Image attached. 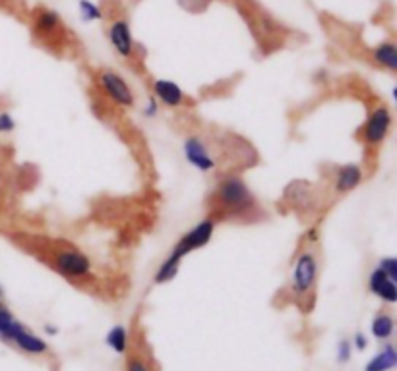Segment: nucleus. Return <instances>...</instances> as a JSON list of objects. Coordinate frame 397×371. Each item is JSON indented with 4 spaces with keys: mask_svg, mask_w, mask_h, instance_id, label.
<instances>
[{
    "mask_svg": "<svg viewBox=\"0 0 397 371\" xmlns=\"http://www.w3.org/2000/svg\"><path fill=\"white\" fill-rule=\"evenodd\" d=\"M219 219L221 217L213 211L211 215L203 217L202 221L196 226H192L190 231L184 232L179 238V242L172 245L171 253L161 261V265H159L155 275H153V282L155 284H167V282H171L174 276L179 275L182 260L188 257L192 252H198V250H202V248L210 244L211 238L215 234V229H218Z\"/></svg>",
    "mask_w": 397,
    "mask_h": 371,
    "instance_id": "f257e3e1",
    "label": "nucleus"
},
{
    "mask_svg": "<svg viewBox=\"0 0 397 371\" xmlns=\"http://www.w3.org/2000/svg\"><path fill=\"white\" fill-rule=\"evenodd\" d=\"M215 201V213L219 217H247L254 213L258 207L256 195L247 184V180L237 174H229L225 178L219 180L213 192Z\"/></svg>",
    "mask_w": 397,
    "mask_h": 371,
    "instance_id": "f03ea898",
    "label": "nucleus"
},
{
    "mask_svg": "<svg viewBox=\"0 0 397 371\" xmlns=\"http://www.w3.org/2000/svg\"><path fill=\"white\" fill-rule=\"evenodd\" d=\"M53 269L60 276L72 282H85L93 279V263L74 245H62L53 253Z\"/></svg>",
    "mask_w": 397,
    "mask_h": 371,
    "instance_id": "7ed1b4c3",
    "label": "nucleus"
},
{
    "mask_svg": "<svg viewBox=\"0 0 397 371\" xmlns=\"http://www.w3.org/2000/svg\"><path fill=\"white\" fill-rule=\"evenodd\" d=\"M318 281V257L312 250H302L292 265L291 292L299 300H304L312 294Z\"/></svg>",
    "mask_w": 397,
    "mask_h": 371,
    "instance_id": "20e7f679",
    "label": "nucleus"
},
{
    "mask_svg": "<svg viewBox=\"0 0 397 371\" xmlns=\"http://www.w3.org/2000/svg\"><path fill=\"white\" fill-rule=\"evenodd\" d=\"M391 126H393L391 111L386 104H378L374 111L368 114L367 122H365V126H362V132H360L362 143H365L368 149H378L384 141L388 140Z\"/></svg>",
    "mask_w": 397,
    "mask_h": 371,
    "instance_id": "39448f33",
    "label": "nucleus"
},
{
    "mask_svg": "<svg viewBox=\"0 0 397 371\" xmlns=\"http://www.w3.org/2000/svg\"><path fill=\"white\" fill-rule=\"evenodd\" d=\"M97 85L99 90L105 93V97L113 104L120 109H130L134 107L136 97L134 91L130 87V83L124 80V75L113 70H99L97 72Z\"/></svg>",
    "mask_w": 397,
    "mask_h": 371,
    "instance_id": "423d86ee",
    "label": "nucleus"
},
{
    "mask_svg": "<svg viewBox=\"0 0 397 371\" xmlns=\"http://www.w3.org/2000/svg\"><path fill=\"white\" fill-rule=\"evenodd\" d=\"M182 151H184V157H186L188 163L192 164L196 171L206 174V172H211L218 169V159L211 153L210 145L200 135L186 138L184 143H182Z\"/></svg>",
    "mask_w": 397,
    "mask_h": 371,
    "instance_id": "0eeeda50",
    "label": "nucleus"
},
{
    "mask_svg": "<svg viewBox=\"0 0 397 371\" xmlns=\"http://www.w3.org/2000/svg\"><path fill=\"white\" fill-rule=\"evenodd\" d=\"M107 39L113 47V51L119 54L120 59L130 60L136 54V41L132 35V28L126 18H117L111 22L107 30Z\"/></svg>",
    "mask_w": 397,
    "mask_h": 371,
    "instance_id": "6e6552de",
    "label": "nucleus"
},
{
    "mask_svg": "<svg viewBox=\"0 0 397 371\" xmlns=\"http://www.w3.org/2000/svg\"><path fill=\"white\" fill-rule=\"evenodd\" d=\"M33 33L41 41H57L64 33V23L59 12L51 8H37L33 12Z\"/></svg>",
    "mask_w": 397,
    "mask_h": 371,
    "instance_id": "1a4fd4ad",
    "label": "nucleus"
},
{
    "mask_svg": "<svg viewBox=\"0 0 397 371\" xmlns=\"http://www.w3.org/2000/svg\"><path fill=\"white\" fill-rule=\"evenodd\" d=\"M151 91H153V97L158 99V103L165 104L169 109H179V107L186 103L184 90L172 80H165V78L153 80L151 82Z\"/></svg>",
    "mask_w": 397,
    "mask_h": 371,
    "instance_id": "9d476101",
    "label": "nucleus"
},
{
    "mask_svg": "<svg viewBox=\"0 0 397 371\" xmlns=\"http://www.w3.org/2000/svg\"><path fill=\"white\" fill-rule=\"evenodd\" d=\"M362 180H365V171L360 164H341L333 176V190L338 193H349L357 190L362 184Z\"/></svg>",
    "mask_w": 397,
    "mask_h": 371,
    "instance_id": "9b49d317",
    "label": "nucleus"
},
{
    "mask_svg": "<svg viewBox=\"0 0 397 371\" xmlns=\"http://www.w3.org/2000/svg\"><path fill=\"white\" fill-rule=\"evenodd\" d=\"M368 290H370L376 298H380L384 304H396L397 302L396 281L390 279L386 273H382L378 267L368 276Z\"/></svg>",
    "mask_w": 397,
    "mask_h": 371,
    "instance_id": "f8f14e48",
    "label": "nucleus"
},
{
    "mask_svg": "<svg viewBox=\"0 0 397 371\" xmlns=\"http://www.w3.org/2000/svg\"><path fill=\"white\" fill-rule=\"evenodd\" d=\"M370 56L374 60L376 66L384 68L388 72H397V47L393 41H382L370 49Z\"/></svg>",
    "mask_w": 397,
    "mask_h": 371,
    "instance_id": "ddd939ff",
    "label": "nucleus"
},
{
    "mask_svg": "<svg viewBox=\"0 0 397 371\" xmlns=\"http://www.w3.org/2000/svg\"><path fill=\"white\" fill-rule=\"evenodd\" d=\"M14 344L23 352L28 354H45L49 346L43 339H39L33 333H30L28 329H23L22 333H18V336L14 339Z\"/></svg>",
    "mask_w": 397,
    "mask_h": 371,
    "instance_id": "4468645a",
    "label": "nucleus"
},
{
    "mask_svg": "<svg viewBox=\"0 0 397 371\" xmlns=\"http://www.w3.org/2000/svg\"><path fill=\"white\" fill-rule=\"evenodd\" d=\"M397 365V352L396 348L388 344L382 352H378L367 365H365V371H390Z\"/></svg>",
    "mask_w": 397,
    "mask_h": 371,
    "instance_id": "2eb2a0df",
    "label": "nucleus"
},
{
    "mask_svg": "<svg viewBox=\"0 0 397 371\" xmlns=\"http://www.w3.org/2000/svg\"><path fill=\"white\" fill-rule=\"evenodd\" d=\"M25 327L18 320H14L12 312L8 308L0 310V339H4L8 342H14L18 333H22Z\"/></svg>",
    "mask_w": 397,
    "mask_h": 371,
    "instance_id": "dca6fc26",
    "label": "nucleus"
},
{
    "mask_svg": "<svg viewBox=\"0 0 397 371\" xmlns=\"http://www.w3.org/2000/svg\"><path fill=\"white\" fill-rule=\"evenodd\" d=\"M393 329H396V321L391 315L388 313H380L376 315L372 325H370V331H372V336L378 339V341H388L391 334H393Z\"/></svg>",
    "mask_w": 397,
    "mask_h": 371,
    "instance_id": "f3484780",
    "label": "nucleus"
},
{
    "mask_svg": "<svg viewBox=\"0 0 397 371\" xmlns=\"http://www.w3.org/2000/svg\"><path fill=\"white\" fill-rule=\"evenodd\" d=\"M107 344L109 348L114 350L117 354H124L128 348V333L122 325H114L109 333H107Z\"/></svg>",
    "mask_w": 397,
    "mask_h": 371,
    "instance_id": "a211bd4d",
    "label": "nucleus"
},
{
    "mask_svg": "<svg viewBox=\"0 0 397 371\" xmlns=\"http://www.w3.org/2000/svg\"><path fill=\"white\" fill-rule=\"evenodd\" d=\"M78 12L83 22H101L103 20V10L93 0H78Z\"/></svg>",
    "mask_w": 397,
    "mask_h": 371,
    "instance_id": "6ab92c4d",
    "label": "nucleus"
},
{
    "mask_svg": "<svg viewBox=\"0 0 397 371\" xmlns=\"http://www.w3.org/2000/svg\"><path fill=\"white\" fill-rule=\"evenodd\" d=\"M376 267L380 269L382 273L393 279L397 282V260L396 257H382V260L378 261V265Z\"/></svg>",
    "mask_w": 397,
    "mask_h": 371,
    "instance_id": "aec40b11",
    "label": "nucleus"
},
{
    "mask_svg": "<svg viewBox=\"0 0 397 371\" xmlns=\"http://www.w3.org/2000/svg\"><path fill=\"white\" fill-rule=\"evenodd\" d=\"M16 130V118L10 112H0V134H10Z\"/></svg>",
    "mask_w": 397,
    "mask_h": 371,
    "instance_id": "412c9836",
    "label": "nucleus"
},
{
    "mask_svg": "<svg viewBox=\"0 0 397 371\" xmlns=\"http://www.w3.org/2000/svg\"><path fill=\"white\" fill-rule=\"evenodd\" d=\"M338 360L341 364L351 360V341H341L338 344Z\"/></svg>",
    "mask_w": 397,
    "mask_h": 371,
    "instance_id": "4be33fe9",
    "label": "nucleus"
},
{
    "mask_svg": "<svg viewBox=\"0 0 397 371\" xmlns=\"http://www.w3.org/2000/svg\"><path fill=\"white\" fill-rule=\"evenodd\" d=\"M159 112V103L155 97H150L148 101H146V107H143V116H148V118H153L155 114Z\"/></svg>",
    "mask_w": 397,
    "mask_h": 371,
    "instance_id": "5701e85b",
    "label": "nucleus"
},
{
    "mask_svg": "<svg viewBox=\"0 0 397 371\" xmlns=\"http://www.w3.org/2000/svg\"><path fill=\"white\" fill-rule=\"evenodd\" d=\"M126 371H150V367H148V364H146L143 360L132 356L130 360H128Z\"/></svg>",
    "mask_w": 397,
    "mask_h": 371,
    "instance_id": "b1692460",
    "label": "nucleus"
},
{
    "mask_svg": "<svg viewBox=\"0 0 397 371\" xmlns=\"http://www.w3.org/2000/svg\"><path fill=\"white\" fill-rule=\"evenodd\" d=\"M351 344H355V348L362 352V350H367V346H368L367 336H365L362 333H357V334H355V339H352Z\"/></svg>",
    "mask_w": 397,
    "mask_h": 371,
    "instance_id": "393cba45",
    "label": "nucleus"
},
{
    "mask_svg": "<svg viewBox=\"0 0 397 371\" xmlns=\"http://www.w3.org/2000/svg\"><path fill=\"white\" fill-rule=\"evenodd\" d=\"M304 240H307V242H310V244H314V242H318V240H320V231H318L316 226L308 229L307 234H304Z\"/></svg>",
    "mask_w": 397,
    "mask_h": 371,
    "instance_id": "a878e982",
    "label": "nucleus"
},
{
    "mask_svg": "<svg viewBox=\"0 0 397 371\" xmlns=\"http://www.w3.org/2000/svg\"><path fill=\"white\" fill-rule=\"evenodd\" d=\"M47 333H49V334H57V329H54V327H47Z\"/></svg>",
    "mask_w": 397,
    "mask_h": 371,
    "instance_id": "bb28decb",
    "label": "nucleus"
},
{
    "mask_svg": "<svg viewBox=\"0 0 397 371\" xmlns=\"http://www.w3.org/2000/svg\"><path fill=\"white\" fill-rule=\"evenodd\" d=\"M2 308H4V304H2V300H0V310H2Z\"/></svg>",
    "mask_w": 397,
    "mask_h": 371,
    "instance_id": "cd10ccee",
    "label": "nucleus"
},
{
    "mask_svg": "<svg viewBox=\"0 0 397 371\" xmlns=\"http://www.w3.org/2000/svg\"><path fill=\"white\" fill-rule=\"evenodd\" d=\"M2 294H4V292H2V288H0V298H2Z\"/></svg>",
    "mask_w": 397,
    "mask_h": 371,
    "instance_id": "c85d7f7f",
    "label": "nucleus"
}]
</instances>
